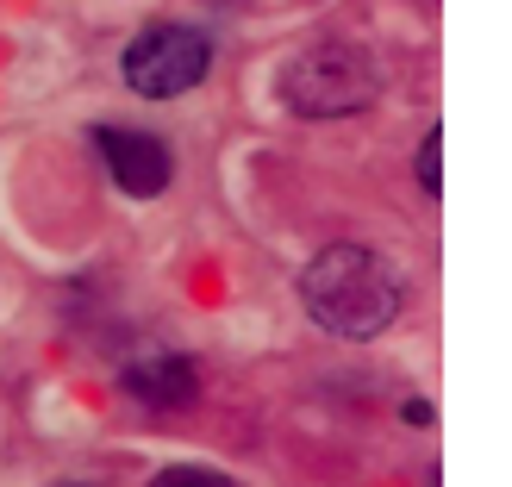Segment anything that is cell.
I'll return each mask as SVG.
<instances>
[{"label": "cell", "instance_id": "1", "mask_svg": "<svg viewBox=\"0 0 512 487\" xmlns=\"http://www.w3.org/2000/svg\"><path fill=\"white\" fill-rule=\"evenodd\" d=\"M300 300L306 319L331 338H381L400 319V275L388 269V256H375L363 244H331L319 250L300 275Z\"/></svg>", "mask_w": 512, "mask_h": 487}, {"label": "cell", "instance_id": "2", "mask_svg": "<svg viewBox=\"0 0 512 487\" xmlns=\"http://www.w3.org/2000/svg\"><path fill=\"white\" fill-rule=\"evenodd\" d=\"M381 94V63L350 38H319L281 63V100L300 119H350Z\"/></svg>", "mask_w": 512, "mask_h": 487}, {"label": "cell", "instance_id": "3", "mask_svg": "<svg viewBox=\"0 0 512 487\" xmlns=\"http://www.w3.org/2000/svg\"><path fill=\"white\" fill-rule=\"evenodd\" d=\"M207 63H213V44L207 32L194 25H150L125 44V88L144 94V100H175L207 82Z\"/></svg>", "mask_w": 512, "mask_h": 487}, {"label": "cell", "instance_id": "4", "mask_svg": "<svg viewBox=\"0 0 512 487\" xmlns=\"http://www.w3.org/2000/svg\"><path fill=\"white\" fill-rule=\"evenodd\" d=\"M94 144H100V157H107V175H113L119 194L157 200V194L169 188L175 157H169V144H163L157 132H138V125H100Z\"/></svg>", "mask_w": 512, "mask_h": 487}, {"label": "cell", "instance_id": "5", "mask_svg": "<svg viewBox=\"0 0 512 487\" xmlns=\"http://www.w3.org/2000/svg\"><path fill=\"white\" fill-rule=\"evenodd\" d=\"M119 388L132 394L138 406H150V413H175V406H194V394H200V369L188 363V356H175V350H157V356H138V363H125Z\"/></svg>", "mask_w": 512, "mask_h": 487}, {"label": "cell", "instance_id": "6", "mask_svg": "<svg viewBox=\"0 0 512 487\" xmlns=\"http://www.w3.org/2000/svg\"><path fill=\"white\" fill-rule=\"evenodd\" d=\"M150 487H232V481L219 469H207V463H169V469L150 475Z\"/></svg>", "mask_w": 512, "mask_h": 487}, {"label": "cell", "instance_id": "7", "mask_svg": "<svg viewBox=\"0 0 512 487\" xmlns=\"http://www.w3.org/2000/svg\"><path fill=\"white\" fill-rule=\"evenodd\" d=\"M419 188L438 200L444 194V132H425V150H419Z\"/></svg>", "mask_w": 512, "mask_h": 487}]
</instances>
